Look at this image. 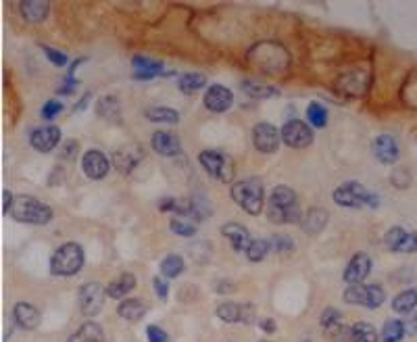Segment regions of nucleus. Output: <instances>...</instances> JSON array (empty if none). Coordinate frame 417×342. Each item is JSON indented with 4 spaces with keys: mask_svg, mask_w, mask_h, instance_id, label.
<instances>
[{
    "mask_svg": "<svg viewBox=\"0 0 417 342\" xmlns=\"http://www.w3.org/2000/svg\"><path fill=\"white\" fill-rule=\"evenodd\" d=\"M267 220L277 226H290L303 222L299 196L288 186H275L267 198Z\"/></svg>",
    "mask_w": 417,
    "mask_h": 342,
    "instance_id": "1",
    "label": "nucleus"
},
{
    "mask_svg": "<svg viewBox=\"0 0 417 342\" xmlns=\"http://www.w3.org/2000/svg\"><path fill=\"white\" fill-rule=\"evenodd\" d=\"M232 200L248 215H259L265 204V188L259 178H244L232 184L230 188Z\"/></svg>",
    "mask_w": 417,
    "mask_h": 342,
    "instance_id": "2",
    "label": "nucleus"
},
{
    "mask_svg": "<svg viewBox=\"0 0 417 342\" xmlns=\"http://www.w3.org/2000/svg\"><path fill=\"white\" fill-rule=\"evenodd\" d=\"M11 217L19 224H30V226H46L52 222L54 213L48 207L46 202L38 200L32 194H17L13 209H11Z\"/></svg>",
    "mask_w": 417,
    "mask_h": 342,
    "instance_id": "3",
    "label": "nucleus"
},
{
    "mask_svg": "<svg viewBox=\"0 0 417 342\" xmlns=\"http://www.w3.org/2000/svg\"><path fill=\"white\" fill-rule=\"evenodd\" d=\"M84 263H86L84 246L78 242H65L50 257V273L61 278H72L82 271Z\"/></svg>",
    "mask_w": 417,
    "mask_h": 342,
    "instance_id": "4",
    "label": "nucleus"
},
{
    "mask_svg": "<svg viewBox=\"0 0 417 342\" xmlns=\"http://www.w3.org/2000/svg\"><path fill=\"white\" fill-rule=\"evenodd\" d=\"M332 198L338 207L344 209H376L380 207V196L370 192L363 184L359 182H344L338 188H334Z\"/></svg>",
    "mask_w": 417,
    "mask_h": 342,
    "instance_id": "5",
    "label": "nucleus"
},
{
    "mask_svg": "<svg viewBox=\"0 0 417 342\" xmlns=\"http://www.w3.org/2000/svg\"><path fill=\"white\" fill-rule=\"evenodd\" d=\"M198 163L200 167L220 182L230 184L234 180V161L230 155L215 151V149H206L198 153Z\"/></svg>",
    "mask_w": 417,
    "mask_h": 342,
    "instance_id": "6",
    "label": "nucleus"
},
{
    "mask_svg": "<svg viewBox=\"0 0 417 342\" xmlns=\"http://www.w3.org/2000/svg\"><path fill=\"white\" fill-rule=\"evenodd\" d=\"M342 299L349 305H359L365 309H378L386 301V290L380 284H359V286L346 288Z\"/></svg>",
    "mask_w": 417,
    "mask_h": 342,
    "instance_id": "7",
    "label": "nucleus"
},
{
    "mask_svg": "<svg viewBox=\"0 0 417 342\" xmlns=\"http://www.w3.org/2000/svg\"><path fill=\"white\" fill-rule=\"evenodd\" d=\"M105 297H107V286H103L100 282H86V284H82L80 290H78L80 311L86 317H96L103 311Z\"/></svg>",
    "mask_w": 417,
    "mask_h": 342,
    "instance_id": "8",
    "label": "nucleus"
},
{
    "mask_svg": "<svg viewBox=\"0 0 417 342\" xmlns=\"http://www.w3.org/2000/svg\"><path fill=\"white\" fill-rule=\"evenodd\" d=\"M282 142L290 149H307L313 145V129L301 119H290L282 125Z\"/></svg>",
    "mask_w": 417,
    "mask_h": 342,
    "instance_id": "9",
    "label": "nucleus"
},
{
    "mask_svg": "<svg viewBox=\"0 0 417 342\" xmlns=\"http://www.w3.org/2000/svg\"><path fill=\"white\" fill-rule=\"evenodd\" d=\"M280 142H282V131L277 129L275 125L267 123V121H261L253 127V147L263 153V155H271L280 149Z\"/></svg>",
    "mask_w": 417,
    "mask_h": 342,
    "instance_id": "10",
    "label": "nucleus"
},
{
    "mask_svg": "<svg viewBox=\"0 0 417 342\" xmlns=\"http://www.w3.org/2000/svg\"><path fill=\"white\" fill-rule=\"evenodd\" d=\"M215 315L226 323H255L257 321V311H255V305H250V303L224 301L217 305Z\"/></svg>",
    "mask_w": 417,
    "mask_h": 342,
    "instance_id": "11",
    "label": "nucleus"
},
{
    "mask_svg": "<svg viewBox=\"0 0 417 342\" xmlns=\"http://www.w3.org/2000/svg\"><path fill=\"white\" fill-rule=\"evenodd\" d=\"M370 271H372V259H370V255L357 253V255L351 257L349 263H346L342 278H344V282L349 284V286H359L370 276Z\"/></svg>",
    "mask_w": 417,
    "mask_h": 342,
    "instance_id": "12",
    "label": "nucleus"
},
{
    "mask_svg": "<svg viewBox=\"0 0 417 342\" xmlns=\"http://www.w3.org/2000/svg\"><path fill=\"white\" fill-rule=\"evenodd\" d=\"M372 153L382 165H394L400 157V147L392 133H380L372 142Z\"/></svg>",
    "mask_w": 417,
    "mask_h": 342,
    "instance_id": "13",
    "label": "nucleus"
},
{
    "mask_svg": "<svg viewBox=\"0 0 417 342\" xmlns=\"http://www.w3.org/2000/svg\"><path fill=\"white\" fill-rule=\"evenodd\" d=\"M61 142V129L56 125H42L32 129L30 133V145L38 153H50Z\"/></svg>",
    "mask_w": 417,
    "mask_h": 342,
    "instance_id": "14",
    "label": "nucleus"
},
{
    "mask_svg": "<svg viewBox=\"0 0 417 342\" xmlns=\"http://www.w3.org/2000/svg\"><path fill=\"white\" fill-rule=\"evenodd\" d=\"M82 169H84L86 178H90V180H103L109 173V169H111V161H109V157L103 151L90 149L82 157Z\"/></svg>",
    "mask_w": 417,
    "mask_h": 342,
    "instance_id": "15",
    "label": "nucleus"
},
{
    "mask_svg": "<svg viewBox=\"0 0 417 342\" xmlns=\"http://www.w3.org/2000/svg\"><path fill=\"white\" fill-rule=\"evenodd\" d=\"M202 100H204V107H206L208 111H213V113H226V111H230L232 105H234V94H232L230 88L215 84V86H208V88H206Z\"/></svg>",
    "mask_w": 417,
    "mask_h": 342,
    "instance_id": "16",
    "label": "nucleus"
},
{
    "mask_svg": "<svg viewBox=\"0 0 417 342\" xmlns=\"http://www.w3.org/2000/svg\"><path fill=\"white\" fill-rule=\"evenodd\" d=\"M151 147L157 155L161 157H178L182 153V140L180 136L167 129H159L153 133L151 138Z\"/></svg>",
    "mask_w": 417,
    "mask_h": 342,
    "instance_id": "17",
    "label": "nucleus"
},
{
    "mask_svg": "<svg viewBox=\"0 0 417 342\" xmlns=\"http://www.w3.org/2000/svg\"><path fill=\"white\" fill-rule=\"evenodd\" d=\"M131 67H133L131 78L133 80H142V82L153 80V78L163 74V61H157V58H151V56H145V54H133Z\"/></svg>",
    "mask_w": 417,
    "mask_h": 342,
    "instance_id": "18",
    "label": "nucleus"
},
{
    "mask_svg": "<svg viewBox=\"0 0 417 342\" xmlns=\"http://www.w3.org/2000/svg\"><path fill=\"white\" fill-rule=\"evenodd\" d=\"M220 232H222L224 238L230 240V244H232V248H234L236 253H246L248 246H250V242H253V238H250V234H248V228L242 226V224H236V222L224 224V226L220 228Z\"/></svg>",
    "mask_w": 417,
    "mask_h": 342,
    "instance_id": "19",
    "label": "nucleus"
},
{
    "mask_svg": "<svg viewBox=\"0 0 417 342\" xmlns=\"http://www.w3.org/2000/svg\"><path fill=\"white\" fill-rule=\"evenodd\" d=\"M40 311L38 307H34L32 303H17L13 307V321L21 328V330H36L40 325Z\"/></svg>",
    "mask_w": 417,
    "mask_h": 342,
    "instance_id": "20",
    "label": "nucleus"
},
{
    "mask_svg": "<svg viewBox=\"0 0 417 342\" xmlns=\"http://www.w3.org/2000/svg\"><path fill=\"white\" fill-rule=\"evenodd\" d=\"M140 159H145V153L140 147H133V149H121L113 155V165L121 171V173H131L138 163H140Z\"/></svg>",
    "mask_w": 417,
    "mask_h": 342,
    "instance_id": "21",
    "label": "nucleus"
},
{
    "mask_svg": "<svg viewBox=\"0 0 417 342\" xmlns=\"http://www.w3.org/2000/svg\"><path fill=\"white\" fill-rule=\"evenodd\" d=\"M328 211L321 209V207H311L305 215H303V222H301V228L305 234L309 236H317L323 232V228L328 226Z\"/></svg>",
    "mask_w": 417,
    "mask_h": 342,
    "instance_id": "22",
    "label": "nucleus"
},
{
    "mask_svg": "<svg viewBox=\"0 0 417 342\" xmlns=\"http://www.w3.org/2000/svg\"><path fill=\"white\" fill-rule=\"evenodd\" d=\"M136 288V276L131 271H123L115 280L107 284V297L109 299H125L131 290Z\"/></svg>",
    "mask_w": 417,
    "mask_h": 342,
    "instance_id": "23",
    "label": "nucleus"
},
{
    "mask_svg": "<svg viewBox=\"0 0 417 342\" xmlns=\"http://www.w3.org/2000/svg\"><path fill=\"white\" fill-rule=\"evenodd\" d=\"M48 11H50V3H46V0H23V3H19V13L30 23L44 21Z\"/></svg>",
    "mask_w": 417,
    "mask_h": 342,
    "instance_id": "24",
    "label": "nucleus"
},
{
    "mask_svg": "<svg viewBox=\"0 0 417 342\" xmlns=\"http://www.w3.org/2000/svg\"><path fill=\"white\" fill-rule=\"evenodd\" d=\"M340 90H344L349 96H359L367 88V76L363 72H351L340 78Z\"/></svg>",
    "mask_w": 417,
    "mask_h": 342,
    "instance_id": "25",
    "label": "nucleus"
},
{
    "mask_svg": "<svg viewBox=\"0 0 417 342\" xmlns=\"http://www.w3.org/2000/svg\"><path fill=\"white\" fill-rule=\"evenodd\" d=\"M103 328L96 321H86L67 338V342H103Z\"/></svg>",
    "mask_w": 417,
    "mask_h": 342,
    "instance_id": "26",
    "label": "nucleus"
},
{
    "mask_svg": "<svg viewBox=\"0 0 417 342\" xmlns=\"http://www.w3.org/2000/svg\"><path fill=\"white\" fill-rule=\"evenodd\" d=\"M96 115L111 123H121V105L115 96H103L96 103Z\"/></svg>",
    "mask_w": 417,
    "mask_h": 342,
    "instance_id": "27",
    "label": "nucleus"
},
{
    "mask_svg": "<svg viewBox=\"0 0 417 342\" xmlns=\"http://www.w3.org/2000/svg\"><path fill=\"white\" fill-rule=\"evenodd\" d=\"M242 92L255 100H265V98H271V96H280V88L275 86H269V84H259V82H253V80H244L240 84Z\"/></svg>",
    "mask_w": 417,
    "mask_h": 342,
    "instance_id": "28",
    "label": "nucleus"
},
{
    "mask_svg": "<svg viewBox=\"0 0 417 342\" xmlns=\"http://www.w3.org/2000/svg\"><path fill=\"white\" fill-rule=\"evenodd\" d=\"M415 309H417V290L415 288L400 290L392 299V311L398 313V315H411Z\"/></svg>",
    "mask_w": 417,
    "mask_h": 342,
    "instance_id": "29",
    "label": "nucleus"
},
{
    "mask_svg": "<svg viewBox=\"0 0 417 342\" xmlns=\"http://www.w3.org/2000/svg\"><path fill=\"white\" fill-rule=\"evenodd\" d=\"M145 313H147V307L138 299H125L117 305V315L125 321H138L145 317Z\"/></svg>",
    "mask_w": 417,
    "mask_h": 342,
    "instance_id": "30",
    "label": "nucleus"
},
{
    "mask_svg": "<svg viewBox=\"0 0 417 342\" xmlns=\"http://www.w3.org/2000/svg\"><path fill=\"white\" fill-rule=\"evenodd\" d=\"M159 269H161V276H163V278H169V280H173V278H180L182 273H184V269H186V263H184L182 255H175V253H171V255L163 257V261H161Z\"/></svg>",
    "mask_w": 417,
    "mask_h": 342,
    "instance_id": "31",
    "label": "nucleus"
},
{
    "mask_svg": "<svg viewBox=\"0 0 417 342\" xmlns=\"http://www.w3.org/2000/svg\"><path fill=\"white\" fill-rule=\"evenodd\" d=\"M145 117L153 123H169V125L180 123V113L169 107H149L145 111Z\"/></svg>",
    "mask_w": 417,
    "mask_h": 342,
    "instance_id": "32",
    "label": "nucleus"
},
{
    "mask_svg": "<svg viewBox=\"0 0 417 342\" xmlns=\"http://www.w3.org/2000/svg\"><path fill=\"white\" fill-rule=\"evenodd\" d=\"M204 86H206V78L198 72H188V74L180 76V80H178V88L184 94H194V92L202 90Z\"/></svg>",
    "mask_w": 417,
    "mask_h": 342,
    "instance_id": "33",
    "label": "nucleus"
},
{
    "mask_svg": "<svg viewBox=\"0 0 417 342\" xmlns=\"http://www.w3.org/2000/svg\"><path fill=\"white\" fill-rule=\"evenodd\" d=\"M409 232L403 230L400 226H392L386 230L384 234V246L390 250V253H403V246H405V240H407Z\"/></svg>",
    "mask_w": 417,
    "mask_h": 342,
    "instance_id": "34",
    "label": "nucleus"
},
{
    "mask_svg": "<svg viewBox=\"0 0 417 342\" xmlns=\"http://www.w3.org/2000/svg\"><path fill=\"white\" fill-rule=\"evenodd\" d=\"M407 336V330H405V321L403 319H388L380 332V338L382 342H400L403 338Z\"/></svg>",
    "mask_w": 417,
    "mask_h": 342,
    "instance_id": "35",
    "label": "nucleus"
},
{
    "mask_svg": "<svg viewBox=\"0 0 417 342\" xmlns=\"http://www.w3.org/2000/svg\"><path fill=\"white\" fill-rule=\"evenodd\" d=\"M269 250H271V242L269 240H265V238H253V242H250V246L246 250V259L250 263H261L269 255Z\"/></svg>",
    "mask_w": 417,
    "mask_h": 342,
    "instance_id": "36",
    "label": "nucleus"
},
{
    "mask_svg": "<svg viewBox=\"0 0 417 342\" xmlns=\"http://www.w3.org/2000/svg\"><path fill=\"white\" fill-rule=\"evenodd\" d=\"M351 330H353V342H378L380 340L376 328L367 321H357L355 325H351Z\"/></svg>",
    "mask_w": 417,
    "mask_h": 342,
    "instance_id": "37",
    "label": "nucleus"
},
{
    "mask_svg": "<svg viewBox=\"0 0 417 342\" xmlns=\"http://www.w3.org/2000/svg\"><path fill=\"white\" fill-rule=\"evenodd\" d=\"M169 230L175 236H182V238L196 236V224L192 220H186V217H171L169 220Z\"/></svg>",
    "mask_w": 417,
    "mask_h": 342,
    "instance_id": "38",
    "label": "nucleus"
},
{
    "mask_svg": "<svg viewBox=\"0 0 417 342\" xmlns=\"http://www.w3.org/2000/svg\"><path fill=\"white\" fill-rule=\"evenodd\" d=\"M319 325L325 330V332H334L342 325V313L336 309V307H325L319 315Z\"/></svg>",
    "mask_w": 417,
    "mask_h": 342,
    "instance_id": "39",
    "label": "nucleus"
},
{
    "mask_svg": "<svg viewBox=\"0 0 417 342\" xmlns=\"http://www.w3.org/2000/svg\"><path fill=\"white\" fill-rule=\"evenodd\" d=\"M269 242H271V250H275L277 255H282V257L292 255L295 248H297L295 240H292L288 234H273V236L269 238Z\"/></svg>",
    "mask_w": 417,
    "mask_h": 342,
    "instance_id": "40",
    "label": "nucleus"
},
{
    "mask_svg": "<svg viewBox=\"0 0 417 342\" xmlns=\"http://www.w3.org/2000/svg\"><path fill=\"white\" fill-rule=\"evenodd\" d=\"M307 119H309V123L313 125V127H325L328 125V111H325V107L323 105H319V103H309L307 105Z\"/></svg>",
    "mask_w": 417,
    "mask_h": 342,
    "instance_id": "41",
    "label": "nucleus"
},
{
    "mask_svg": "<svg viewBox=\"0 0 417 342\" xmlns=\"http://www.w3.org/2000/svg\"><path fill=\"white\" fill-rule=\"evenodd\" d=\"M63 111V103L61 100H56V98H50V100H46L44 105H42V111H40V115H42V119H54V117H58V113Z\"/></svg>",
    "mask_w": 417,
    "mask_h": 342,
    "instance_id": "42",
    "label": "nucleus"
},
{
    "mask_svg": "<svg viewBox=\"0 0 417 342\" xmlns=\"http://www.w3.org/2000/svg\"><path fill=\"white\" fill-rule=\"evenodd\" d=\"M42 50H44V54H46V58L54 65V67H65L67 65V54L63 52V50H56V48H52V46H42Z\"/></svg>",
    "mask_w": 417,
    "mask_h": 342,
    "instance_id": "43",
    "label": "nucleus"
},
{
    "mask_svg": "<svg viewBox=\"0 0 417 342\" xmlns=\"http://www.w3.org/2000/svg\"><path fill=\"white\" fill-rule=\"evenodd\" d=\"M78 153H80V142H78V140H67V142H63L58 155H61V159H65V161H76Z\"/></svg>",
    "mask_w": 417,
    "mask_h": 342,
    "instance_id": "44",
    "label": "nucleus"
},
{
    "mask_svg": "<svg viewBox=\"0 0 417 342\" xmlns=\"http://www.w3.org/2000/svg\"><path fill=\"white\" fill-rule=\"evenodd\" d=\"M153 290H155V295L161 301H167V297H169V284H167V280L163 276H155L153 278Z\"/></svg>",
    "mask_w": 417,
    "mask_h": 342,
    "instance_id": "45",
    "label": "nucleus"
},
{
    "mask_svg": "<svg viewBox=\"0 0 417 342\" xmlns=\"http://www.w3.org/2000/svg\"><path fill=\"white\" fill-rule=\"evenodd\" d=\"M147 338H149V342H171L169 334L159 325H149L147 328Z\"/></svg>",
    "mask_w": 417,
    "mask_h": 342,
    "instance_id": "46",
    "label": "nucleus"
},
{
    "mask_svg": "<svg viewBox=\"0 0 417 342\" xmlns=\"http://www.w3.org/2000/svg\"><path fill=\"white\" fill-rule=\"evenodd\" d=\"M78 84H80V82H78L76 78H69V76H67V78L56 86V94H58V96H69V94H74L76 88H78Z\"/></svg>",
    "mask_w": 417,
    "mask_h": 342,
    "instance_id": "47",
    "label": "nucleus"
},
{
    "mask_svg": "<svg viewBox=\"0 0 417 342\" xmlns=\"http://www.w3.org/2000/svg\"><path fill=\"white\" fill-rule=\"evenodd\" d=\"M330 336H332V342H353V330L346 325H340Z\"/></svg>",
    "mask_w": 417,
    "mask_h": 342,
    "instance_id": "48",
    "label": "nucleus"
},
{
    "mask_svg": "<svg viewBox=\"0 0 417 342\" xmlns=\"http://www.w3.org/2000/svg\"><path fill=\"white\" fill-rule=\"evenodd\" d=\"M392 182H394L398 188H407L409 182H411V175H409L403 167H396V169L392 171Z\"/></svg>",
    "mask_w": 417,
    "mask_h": 342,
    "instance_id": "49",
    "label": "nucleus"
},
{
    "mask_svg": "<svg viewBox=\"0 0 417 342\" xmlns=\"http://www.w3.org/2000/svg\"><path fill=\"white\" fill-rule=\"evenodd\" d=\"M405 330H407V336H415L417 334V311H413L405 319Z\"/></svg>",
    "mask_w": 417,
    "mask_h": 342,
    "instance_id": "50",
    "label": "nucleus"
},
{
    "mask_svg": "<svg viewBox=\"0 0 417 342\" xmlns=\"http://www.w3.org/2000/svg\"><path fill=\"white\" fill-rule=\"evenodd\" d=\"M403 253H417V232H409L405 246H403Z\"/></svg>",
    "mask_w": 417,
    "mask_h": 342,
    "instance_id": "51",
    "label": "nucleus"
},
{
    "mask_svg": "<svg viewBox=\"0 0 417 342\" xmlns=\"http://www.w3.org/2000/svg\"><path fill=\"white\" fill-rule=\"evenodd\" d=\"M3 198H5V202H3V213L9 215L11 209H13V202H15V194H13L11 190H5V192H3Z\"/></svg>",
    "mask_w": 417,
    "mask_h": 342,
    "instance_id": "52",
    "label": "nucleus"
},
{
    "mask_svg": "<svg viewBox=\"0 0 417 342\" xmlns=\"http://www.w3.org/2000/svg\"><path fill=\"white\" fill-rule=\"evenodd\" d=\"M259 328L265 332V334H273L275 330H277V325H275V321L271 319V317H265V319H261L259 321Z\"/></svg>",
    "mask_w": 417,
    "mask_h": 342,
    "instance_id": "53",
    "label": "nucleus"
},
{
    "mask_svg": "<svg viewBox=\"0 0 417 342\" xmlns=\"http://www.w3.org/2000/svg\"><path fill=\"white\" fill-rule=\"evenodd\" d=\"M86 61H88V58H86V56H80V58H76V61H74V63H72V67H69V72H67V76H69V78H74V74H76V70H78V67H80V65H82V63H86Z\"/></svg>",
    "mask_w": 417,
    "mask_h": 342,
    "instance_id": "54",
    "label": "nucleus"
},
{
    "mask_svg": "<svg viewBox=\"0 0 417 342\" xmlns=\"http://www.w3.org/2000/svg\"><path fill=\"white\" fill-rule=\"evenodd\" d=\"M90 98H92V94H90V92H86V94H84V96H82V98H80V103H78V105H76V107H74V111H84V109H86V107H88V103H90Z\"/></svg>",
    "mask_w": 417,
    "mask_h": 342,
    "instance_id": "55",
    "label": "nucleus"
},
{
    "mask_svg": "<svg viewBox=\"0 0 417 342\" xmlns=\"http://www.w3.org/2000/svg\"><path fill=\"white\" fill-rule=\"evenodd\" d=\"M305 342H313V340H311V338H309V340H305Z\"/></svg>",
    "mask_w": 417,
    "mask_h": 342,
    "instance_id": "56",
    "label": "nucleus"
},
{
    "mask_svg": "<svg viewBox=\"0 0 417 342\" xmlns=\"http://www.w3.org/2000/svg\"><path fill=\"white\" fill-rule=\"evenodd\" d=\"M261 342H269V340H261Z\"/></svg>",
    "mask_w": 417,
    "mask_h": 342,
    "instance_id": "57",
    "label": "nucleus"
}]
</instances>
